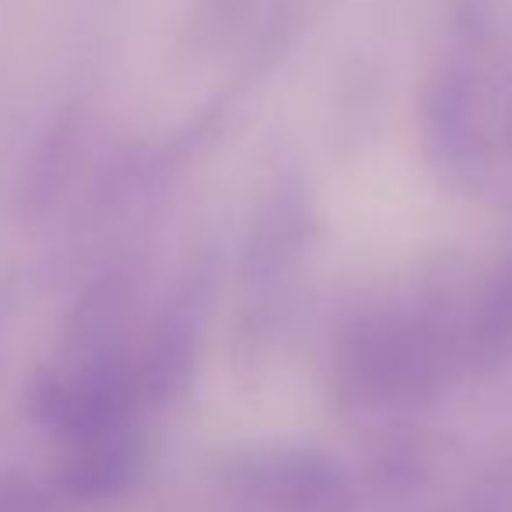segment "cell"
<instances>
[{"label":"cell","instance_id":"52a82bcc","mask_svg":"<svg viewBox=\"0 0 512 512\" xmlns=\"http://www.w3.org/2000/svg\"><path fill=\"white\" fill-rule=\"evenodd\" d=\"M130 302H134V274L123 267L99 274L71 309L64 334L67 355H74V362L113 355L123 323L130 316Z\"/></svg>","mask_w":512,"mask_h":512},{"label":"cell","instance_id":"277c9868","mask_svg":"<svg viewBox=\"0 0 512 512\" xmlns=\"http://www.w3.org/2000/svg\"><path fill=\"white\" fill-rule=\"evenodd\" d=\"M235 488L264 512H351V481L316 449H264L239 463Z\"/></svg>","mask_w":512,"mask_h":512},{"label":"cell","instance_id":"8992f818","mask_svg":"<svg viewBox=\"0 0 512 512\" xmlns=\"http://www.w3.org/2000/svg\"><path fill=\"white\" fill-rule=\"evenodd\" d=\"M309 225L313 214L302 186L281 183L249 221L246 249H242V285L264 302L281 299L309 246Z\"/></svg>","mask_w":512,"mask_h":512},{"label":"cell","instance_id":"9c48e42d","mask_svg":"<svg viewBox=\"0 0 512 512\" xmlns=\"http://www.w3.org/2000/svg\"><path fill=\"white\" fill-rule=\"evenodd\" d=\"M137 463H141V449H137L130 428L95 435V439L71 446V460L60 474V488L64 495L81 498V502H102V498H113L130 488V481L137 477Z\"/></svg>","mask_w":512,"mask_h":512},{"label":"cell","instance_id":"3957f363","mask_svg":"<svg viewBox=\"0 0 512 512\" xmlns=\"http://www.w3.org/2000/svg\"><path fill=\"white\" fill-rule=\"evenodd\" d=\"M137 397V365H130L120 351L78 362V369L64 376H50L36 386L32 407L50 428H57L67 442H85L95 435H109L127 428Z\"/></svg>","mask_w":512,"mask_h":512},{"label":"cell","instance_id":"5b68a950","mask_svg":"<svg viewBox=\"0 0 512 512\" xmlns=\"http://www.w3.org/2000/svg\"><path fill=\"white\" fill-rule=\"evenodd\" d=\"M211 267L190 264L183 281L172 292L169 309L158 320L141 365H137V390L151 404H169L186 390L190 372L197 365L200 334H204L207 302H211Z\"/></svg>","mask_w":512,"mask_h":512},{"label":"cell","instance_id":"7a4b0ae2","mask_svg":"<svg viewBox=\"0 0 512 512\" xmlns=\"http://www.w3.org/2000/svg\"><path fill=\"white\" fill-rule=\"evenodd\" d=\"M421 134L432 169L453 190L477 193L488 179L491 148L484 134L481 81L463 60L442 64L421 92Z\"/></svg>","mask_w":512,"mask_h":512},{"label":"cell","instance_id":"6da1fadb","mask_svg":"<svg viewBox=\"0 0 512 512\" xmlns=\"http://www.w3.org/2000/svg\"><path fill=\"white\" fill-rule=\"evenodd\" d=\"M456 344L435 316H372L341 355V383L365 404H421L446 383Z\"/></svg>","mask_w":512,"mask_h":512},{"label":"cell","instance_id":"30bf717a","mask_svg":"<svg viewBox=\"0 0 512 512\" xmlns=\"http://www.w3.org/2000/svg\"><path fill=\"white\" fill-rule=\"evenodd\" d=\"M0 512H57L53 495L22 474H0Z\"/></svg>","mask_w":512,"mask_h":512},{"label":"cell","instance_id":"ba28073f","mask_svg":"<svg viewBox=\"0 0 512 512\" xmlns=\"http://www.w3.org/2000/svg\"><path fill=\"white\" fill-rule=\"evenodd\" d=\"M85 127H88V113L81 102L64 106L57 120L50 123V130L43 134V141L36 144L29 165H25L22 186H18L22 218H39V214L60 197L67 179L74 176L78 144H81V137H85Z\"/></svg>","mask_w":512,"mask_h":512}]
</instances>
